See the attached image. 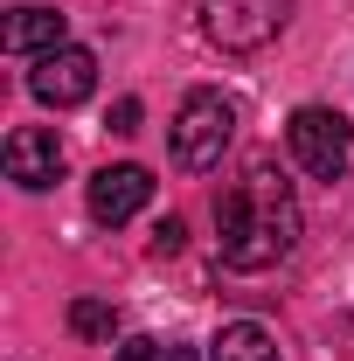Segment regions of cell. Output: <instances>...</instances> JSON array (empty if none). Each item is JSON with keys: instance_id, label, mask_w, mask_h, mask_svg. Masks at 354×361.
Masks as SVG:
<instances>
[{"instance_id": "cell-1", "label": "cell", "mask_w": 354, "mask_h": 361, "mask_svg": "<svg viewBox=\"0 0 354 361\" xmlns=\"http://www.w3.org/2000/svg\"><path fill=\"white\" fill-rule=\"evenodd\" d=\"M216 236H222V264L229 271L285 264L299 250V202H292V188L271 167H250L229 195H216Z\"/></svg>"}, {"instance_id": "cell-2", "label": "cell", "mask_w": 354, "mask_h": 361, "mask_svg": "<svg viewBox=\"0 0 354 361\" xmlns=\"http://www.w3.org/2000/svg\"><path fill=\"white\" fill-rule=\"evenodd\" d=\"M229 139H236V104L222 97V90H188L174 111V133H167V146H174V167L181 174H216L222 153H229Z\"/></svg>"}, {"instance_id": "cell-3", "label": "cell", "mask_w": 354, "mask_h": 361, "mask_svg": "<svg viewBox=\"0 0 354 361\" xmlns=\"http://www.w3.org/2000/svg\"><path fill=\"white\" fill-rule=\"evenodd\" d=\"M292 21V0H202V35L222 56H257Z\"/></svg>"}, {"instance_id": "cell-4", "label": "cell", "mask_w": 354, "mask_h": 361, "mask_svg": "<svg viewBox=\"0 0 354 361\" xmlns=\"http://www.w3.org/2000/svg\"><path fill=\"white\" fill-rule=\"evenodd\" d=\"M285 139H292V160L312 180H341L348 160H354V126L341 111H326V104H299L292 126H285Z\"/></svg>"}, {"instance_id": "cell-5", "label": "cell", "mask_w": 354, "mask_h": 361, "mask_svg": "<svg viewBox=\"0 0 354 361\" xmlns=\"http://www.w3.org/2000/svg\"><path fill=\"white\" fill-rule=\"evenodd\" d=\"M28 90L42 104H56V111H70V104H84L90 90H97V56L77 49V42L49 49V56H35V70H28Z\"/></svg>"}, {"instance_id": "cell-6", "label": "cell", "mask_w": 354, "mask_h": 361, "mask_svg": "<svg viewBox=\"0 0 354 361\" xmlns=\"http://www.w3.org/2000/svg\"><path fill=\"white\" fill-rule=\"evenodd\" d=\"M7 180H14V188H28V195L56 188V180H63V139L42 133V126L7 133Z\"/></svg>"}, {"instance_id": "cell-7", "label": "cell", "mask_w": 354, "mask_h": 361, "mask_svg": "<svg viewBox=\"0 0 354 361\" xmlns=\"http://www.w3.org/2000/svg\"><path fill=\"white\" fill-rule=\"evenodd\" d=\"M146 202H153V174L133 167V160H126V167H97V174H90V216H97V223L118 229V223H133Z\"/></svg>"}, {"instance_id": "cell-8", "label": "cell", "mask_w": 354, "mask_h": 361, "mask_svg": "<svg viewBox=\"0 0 354 361\" xmlns=\"http://www.w3.org/2000/svg\"><path fill=\"white\" fill-rule=\"evenodd\" d=\"M70 42V14H56V7H14L7 14V28H0V49L7 56H49V49Z\"/></svg>"}, {"instance_id": "cell-9", "label": "cell", "mask_w": 354, "mask_h": 361, "mask_svg": "<svg viewBox=\"0 0 354 361\" xmlns=\"http://www.w3.org/2000/svg\"><path fill=\"white\" fill-rule=\"evenodd\" d=\"M209 361H278V341H271L257 319H229L216 341H209Z\"/></svg>"}, {"instance_id": "cell-10", "label": "cell", "mask_w": 354, "mask_h": 361, "mask_svg": "<svg viewBox=\"0 0 354 361\" xmlns=\"http://www.w3.org/2000/svg\"><path fill=\"white\" fill-rule=\"evenodd\" d=\"M70 334H77V341H111V334H118V313H111L104 299H77V306H70Z\"/></svg>"}, {"instance_id": "cell-11", "label": "cell", "mask_w": 354, "mask_h": 361, "mask_svg": "<svg viewBox=\"0 0 354 361\" xmlns=\"http://www.w3.org/2000/svg\"><path fill=\"white\" fill-rule=\"evenodd\" d=\"M118 361H195V348H181V341H153V334H133Z\"/></svg>"}, {"instance_id": "cell-12", "label": "cell", "mask_w": 354, "mask_h": 361, "mask_svg": "<svg viewBox=\"0 0 354 361\" xmlns=\"http://www.w3.org/2000/svg\"><path fill=\"white\" fill-rule=\"evenodd\" d=\"M181 243H188V229H181V216H167V223H153V257H174Z\"/></svg>"}, {"instance_id": "cell-13", "label": "cell", "mask_w": 354, "mask_h": 361, "mask_svg": "<svg viewBox=\"0 0 354 361\" xmlns=\"http://www.w3.org/2000/svg\"><path fill=\"white\" fill-rule=\"evenodd\" d=\"M111 133H139V97H118L111 104Z\"/></svg>"}]
</instances>
